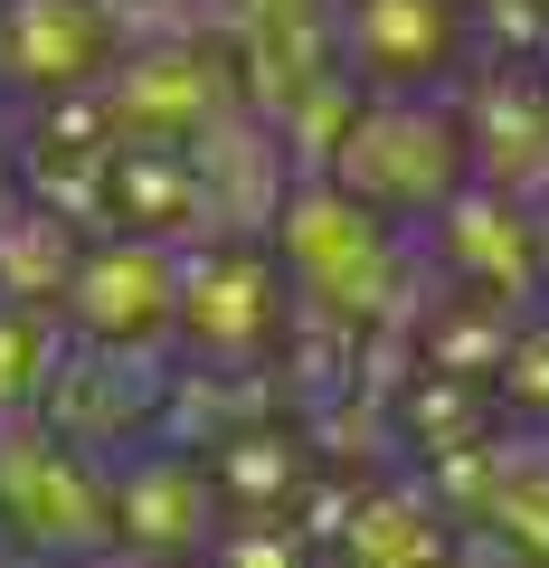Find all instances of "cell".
<instances>
[{
  "label": "cell",
  "instance_id": "6da1fadb",
  "mask_svg": "<svg viewBox=\"0 0 549 568\" xmlns=\"http://www.w3.org/2000/svg\"><path fill=\"white\" fill-rule=\"evenodd\" d=\"M265 246H275V275L294 294V323H332L342 342L398 323L407 313V265H417V227L379 219L369 200H350L323 171H294L275 219H265Z\"/></svg>",
  "mask_w": 549,
  "mask_h": 568
},
{
  "label": "cell",
  "instance_id": "7a4b0ae2",
  "mask_svg": "<svg viewBox=\"0 0 549 568\" xmlns=\"http://www.w3.org/2000/svg\"><path fill=\"white\" fill-rule=\"evenodd\" d=\"M294 342V294L275 275V246L237 227L181 237V284H171V369L190 379H265Z\"/></svg>",
  "mask_w": 549,
  "mask_h": 568
},
{
  "label": "cell",
  "instance_id": "3957f363",
  "mask_svg": "<svg viewBox=\"0 0 549 568\" xmlns=\"http://www.w3.org/2000/svg\"><path fill=\"white\" fill-rule=\"evenodd\" d=\"M304 171L342 181L350 200H369L379 219L398 227H427L455 190L474 181V152H465V114H455V85L436 95H350V114L323 133Z\"/></svg>",
  "mask_w": 549,
  "mask_h": 568
},
{
  "label": "cell",
  "instance_id": "277c9868",
  "mask_svg": "<svg viewBox=\"0 0 549 568\" xmlns=\"http://www.w3.org/2000/svg\"><path fill=\"white\" fill-rule=\"evenodd\" d=\"M95 123L114 142H200L218 133L227 114H246L237 95V67L209 29H171V39H123L114 67L85 85Z\"/></svg>",
  "mask_w": 549,
  "mask_h": 568
},
{
  "label": "cell",
  "instance_id": "5b68a950",
  "mask_svg": "<svg viewBox=\"0 0 549 568\" xmlns=\"http://www.w3.org/2000/svg\"><path fill=\"white\" fill-rule=\"evenodd\" d=\"M171 284H181V237L85 227L58 284V332L104 351H171Z\"/></svg>",
  "mask_w": 549,
  "mask_h": 568
},
{
  "label": "cell",
  "instance_id": "8992f818",
  "mask_svg": "<svg viewBox=\"0 0 549 568\" xmlns=\"http://www.w3.org/2000/svg\"><path fill=\"white\" fill-rule=\"evenodd\" d=\"M0 530L29 549H95L114 540L104 521V455H85L77 436L20 407L0 417Z\"/></svg>",
  "mask_w": 549,
  "mask_h": 568
},
{
  "label": "cell",
  "instance_id": "52a82bcc",
  "mask_svg": "<svg viewBox=\"0 0 549 568\" xmlns=\"http://www.w3.org/2000/svg\"><path fill=\"white\" fill-rule=\"evenodd\" d=\"M332 58L369 95H436L484 58L474 0H332Z\"/></svg>",
  "mask_w": 549,
  "mask_h": 568
},
{
  "label": "cell",
  "instance_id": "ba28073f",
  "mask_svg": "<svg viewBox=\"0 0 549 568\" xmlns=\"http://www.w3.org/2000/svg\"><path fill=\"white\" fill-rule=\"evenodd\" d=\"M133 39L114 0H0V114L67 104Z\"/></svg>",
  "mask_w": 549,
  "mask_h": 568
},
{
  "label": "cell",
  "instance_id": "9c48e42d",
  "mask_svg": "<svg viewBox=\"0 0 549 568\" xmlns=\"http://www.w3.org/2000/svg\"><path fill=\"white\" fill-rule=\"evenodd\" d=\"M171 407V351H104V342H58V369L39 388V417L77 436L85 455H123L162 436Z\"/></svg>",
  "mask_w": 549,
  "mask_h": 568
},
{
  "label": "cell",
  "instance_id": "30bf717a",
  "mask_svg": "<svg viewBox=\"0 0 549 568\" xmlns=\"http://www.w3.org/2000/svg\"><path fill=\"white\" fill-rule=\"evenodd\" d=\"M417 237L436 246V265H446L455 294H474V304H502V313H540V246H530V200L502 181H465L446 209H436Z\"/></svg>",
  "mask_w": 549,
  "mask_h": 568
},
{
  "label": "cell",
  "instance_id": "8fae6325",
  "mask_svg": "<svg viewBox=\"0 0 549 568\" xmlns=\"http://www.w3.org/2000/svg\"><path fill=\"white\" fill-rule=\"evenodd\" d=\"M104 521L123 549H209L227 511L200 455L171 446V436H143V446L104 455Z\"/></svg>",
  "mask_w": 549,
  "mask_h": 568
},
{
  "label": "cell",
  "instance_id": "7c38bea8",
  "mask_svg": "<svg viewBox=\"0 0 549 568\" xmlns=\"http://www.w3.org/2000/svg\"><path fill=\"white\" fill-rule=\"evenodd\" d=\"M455 114H465V152H474V181H502L530 190L549 171V85L540 58H492L484 77H455Z\"/></svg>",
  "mask_w": 549,
  "mask_h": 568
},
{
  "label": "cell",
  "instance_id": "4fadbf2b",
  "mask_svg": "<svg viewBox=\"0 0 549 568\" xmlns=\"http://www.w3.org/2000/svg\"><path fill=\"white\" fill-rule=\"evenodd\" d=\"M209 484H218V511L227 521H256V511H275V521H294V511L313 503V426L294 417H237L227 426V446L200 455Z\"/></svg>",
  "mask_w": 549,
  "mask_h": 568
},
{
  "label": "cell",
  "instance_id": "5bb4252c",
  "mask_svg": "<svg viewBox=\"0 0 549 568\" xmlns=\"http://www.w3.org/2000/svg\"><path fill=\"white\" fill-rule=\"evenodd\" d=\"M332 540L350 559H417V549H465V530H455L446 493L427 474H407V484H360L332 521Z\"/></svg>",
  "mask_w": 549,
  "mask_h": 568
},
{
  "label": "cell",
  "instance_id": "9a60e30c",
  "mask_svg": "<svg viewBox=\"0 0 549 568\" xmlns=\"http://www.w3.org/2000/svg\"><path fill=\"white\" fill-rule=\"evenodd\" d=\"M77 237H85V227L67 219L58 200L10 190V200H0V294L58 313V284H67V265H77Z\"/></svg>",
  "mask_w": 549,
  "mask_h": 568
},
{
  "label": "cell",
  "instance_id": "2e32d148",
  "mask_svg": "<svg viewBox=\"0 0 549 568\" xmlns=\"http://www.w3.org/2000/svg\"><path fill=\"white\" fill-rule=\"evenodd\" d=\"M58 313H39V304H10L0 294V417H20V407H39V388H48V369H58Z\"/></svg>",
  "mask_w": 549,
  "mask_h": 568
},
{
  "label": "cell",
  "instance_id": "e0dca14e",
  "mask_svg": "<svg viewBox=\"0 0 549 568\" xmlns=\"http://www.w3.org/2000/svg\"><path fill=\"white\" fill-rule=\"evenodd\" d=\"M521 200H530V246H540V294H549V171L521 190Z\"/></svg>",
  "mask_w": 549,
  "mask_h": 568
},
{
  "label": "cell",
  "instance_id": "ac0fdd59",
  "mask_svg": "<svg viewBox=\"0 0 549 568\" xmlns=\"http://www.w3.org/2000/svg\"><path fill=\"white\" fill-rule=\"evenodd\" d=\"M10 190H20V162H10V133H0V200H10Z\"/></svg>",
  "mask_w": 549,
  "mask_h": 568
},
{
  "label": "cell",
  "instance_id": "d6986e66",
  "mask_svg": "<svg viewBox=\"0 0 549 568\" xmlns=\"http://www.w3.org/2000/svg\"><path fill=\"white\" fill-rule=\"evenodd\" d=\"M540 85H549V58H540Z\"/></svg>",
  "mask_w": 549,
  "mask_h": 568
}]
</instances>
